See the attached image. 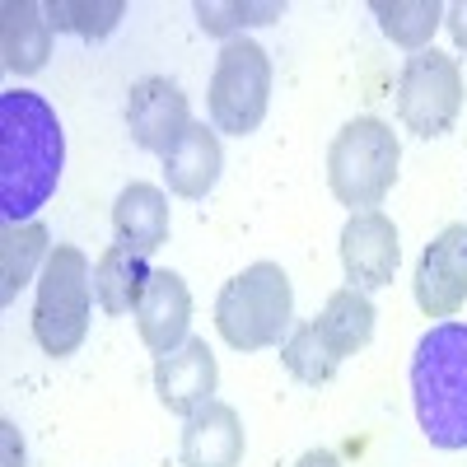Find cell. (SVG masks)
I'll list each match as a JSON object with an SVG mask.
<instances>
[{
    "label": "cell",
    "instance_id": "cell-12",
    "mask_svg": "<svg viewBox=\"0 0 467 467\" xmlns=\"http://www.w3.org/2000/svg\"><path fill=\"white\" fill-rule=\"evenodd\" d=\"M187 327H192V290L187 281L178 276V271L160 266L150 276V290L136 308V332L145 341V350L154 360L169 356V350H178L187 341Z\"/></svg>",
    "mask_w": 467,
    "mask_h": 467
},
{
    "label": "cell",
    "instance_id": "cell-25",
    "mask_svg": "<svg viewBox=\"0 0 467 467\" xmlns=\"http://www.w3.org/2000/svg\"><path fill=\"white\" fill-rule=\"evenodd\" d=\"M444 24H449V33H453V43L467 52V5H453V10H444Z\"/></svg>",
    "mask_w": 467,
    "mask_h": 467
},
{
    "label": "cell",
    "instance_id": "cell-11",
    "mask_svg": "<svg viewBox=\"0 0 467 467\" xmlns=\"http://www.w3.org/2000/svg\"><path fill=\"white\" fill-rule=\"evenodd\" d=\"M215 388H220V365L202 337H187L178 350L154 360V393L173 416H192L206 402H215Z\"/></svg>",
    "mask_w": 467,
    "mask_h": 467
},
{
    "label": "cell",
    "instance_id": "cell-2",
    "mask_svg": "<svg viewBox=\"0 0 467 467\" xmlns=\"http://www.w3.org/2000/svg\"><path fill=\"white\" fill-rule=\"evenodd\" d=\"M411 407L435 449H467V323H435L416 341Z\"/></svg>",
    "mask_w": 467,
    "mask_h": 467
},
{
    "label": "cell",
    "instance_id": "cell-4",
    "mask_svg": "<svg viewBox=\"0 0 467 467\" xmlns=\"http://www.w3.org/2000/svg\"><path fill=\"white\" fill-rule=\"evenodd\" d=\"M402 169V140L383 117H350L327 145V187L341 206L379 211Z\"/></svg>",
    "mask_w": 467,
    "mask_h": 467
},
{
    "label": "cell",
    "instance_id": "cell-17",
    "mask_svg": "<svg viewBox=\"0 0 467 467\" xmlns=\"http://www.w3.org/2000/svg\"><path fill=\"white\" fill-rule=\"evenodd\" d=\"M150 276L154 266L145 262V253L127 248V244H108L94 262V299L103 314L122 318V314H136L145 290H150Z\"/></svg>",
    "mask_w": 467,
    "mask_h": 467
},
{
    "label": "cell",
    "instance_id": "cell-15",
    "mask_svg": "<svg viewBox=\"0 0 467 467\" xmlns=\"http://www.w3.org/2000/svg\"><path fill=\"white\" fill-rule=\"evenodd\" d=\"M0 57L10 75H37L52 57V24L37 0H5L0 5Z\"/></svg>",
    "mask_w": 467,
    "mask_h": 467
},
{
    "label": "cell",
    "instance_id": "cell-24",
    "mask_svg": "<svg viewBox=\"0 0 467 467\" xmlns=\"http://www.w3.org/2000/svg\"><path fill=\"white\" fill-rule=\"evenodd\" d=\"M0 440H5V467H24V440L15 431V420H0Z\"/></svg>",
    "mask_w": 467,
    "mask_h": 467
},
{
    "label": "cell",
    "instance_id": "cell-9",
    "mask_svg": "<svg viewBox=\"0 0 467 467\" xmlns=\"http://www.w3.org/2000/svg\"><path fill=\"white\" fill-rule=\"evenodd\" d=\"M398 262H402V239H398V224L383 211H356L346 220V229H341V266H346V281L356 290L369 295V290L393 285Z\"/></svg>",
    "mask_w": 467,
    "mask_h": 467
},
{
    "label": "cell",
    "instance_id": "cell-7",
    "mask_svg": "<svg viewBox=\"0 0 467 467\" xmlns=\"http://www.w3.org/2000/svg\"><path fill=\"white\" fill-rule=\"evenodd\" d=\"M462 112V70L453 57L425 47L416 57H407L402 75H398V117L402 127L420 140L449 136Z\"/></svg>",
    "mask_w": 467,
    "mask_h": 467
},
{
    "label": "cell",
    "instance_id": "cell-23",
    "mask_svg": "<svg viewBox=\"0 0 467 467\" xmlns=\"http://www.w3.org/2000/svg\"><path fill=\"white\" fill-rule=\"evenodd\" d=\"M281 360H285V369H290L299 383H308V388H323V383L341 369V360L327 350V341L318 337L314 323H295V327H290V337L281 341Z\"/></svg>",
    "mask_w": 467,
    "mask_h": 467
},
{
    "label": "cell",
    "instance_id": "cell-16",
    "mask_svg": "<svg viewBox=\"0 0 467 467\" xmlns=\"http://www.w3.org/2000/svg\"><path fill=\"white\" fill-rule=\"evenodd\" d=\"M112 229L117 244L136 253H160L169 244V197L154 182H127L112 202Z\"/></svg>",
    "mask_w": 467,
    "mask_h": 467
},
{
    "label": "cell",
    "instance_id": "cell-22",
    "mask_svg": "<svg viewBox=\"0 0 467 467\" xmlns=\"http://www.w3.org/2000/svg\"><path fill=\"white\" fill-rule=\"evenodd\" d=\"M197 24H202V33H211V37H229L239 33V28H253V24H276L281 15H285V5L281 0H197Z\"/></svg>",
    "mask_w": 467,
    "mask_h": 467
},
{
    "label": "cell",
    "instance_id": "cell-26",
    "mask_svg": "<svg viewBox=\"0 0 467 467\" xmlns=\"http://www.w3.org/2000/svg\"><path fill=\"white\" fill-rule=\"evenodd\" d=\"M295 467H341V458H337L332 449H308Z\"/></svg>",
    "mask_w": 467,
    "mask_h": 467
},
{
    "label": "cell",
    "instance_id": "cell-18",
    "mask_svg": "<svg viewBox=\"0 0 467 467\" xmlns=\"http://www.w3.org/2000/svg\"><path fill=\"white\" fill-rule=\"evenodd\" d=\"M374 318H379L374 299L365 290H356V285H341V290L327 295L314 327H318V337L327 341V350L337 360H350L356 350H365L374 341Z\"/></svg>",
    "mask_w": 467,
    "mask_h": 467
},
{
    "label": "cell",
    "instance_id": "cell-20",
    "mask_svg": "<svg viewBox=\"0 0 467 467\" xmlns=\"http://www.w3.org/2000/svg\"><path fill=\"white\" fill-rule=\"evenodd\" d=\"M369 15L379 19L388 43L407 47L411 57L431 47L435 28L444 24V5H440V0H374Z\"/></svg>",
    "mask_w": 467,
    "mask_h": 467
},
{
    "label": "cell",
    "instance_id": "cell-19",
    "mask_svg": "<svg viewBox=\"0 0 467 467\" xmlns=\"http://www.w3.org/2000/svg\"><path fill=\"white\" fill-rule=\"evenodd\" d=\"M52 234L43 220H28V224H5L0 229V299L15 304L19 290L33 281V276H43L37 266H47L52 257Z\"/></svg>",
    "mask_w": 467,
    "mask_h": 467
},
{
    "label": "cell",
    "instance_id": "cell-6",
    "mask_svg": "<svg viewBox=\"0 0 467 467\" xmlns=\"http://www.w3.org/2000/svg\"><path fill=\"white\" fill-rule=\"evenodd\" d=\"M211 127L224 136H253L271 108V57L253 37H229L211 70Z\"/></svg>",
    "mask_w": 467,
    "mask_h": 467
},
{
    "label": "cell",
    "instance_id": "cell-14",
    "mask_svg": "<svg viewBox=\"0 0 467 467\" xmlns=\"http://www.w3.org/2000/svg\"><path fill=\"white\" fill-rule=\"evenodd\" d=\"M220 169H224V150H220L215 127H206V122H192L178 136V145L164 154L169 192L182 197V202H202L206 192L220 182Z\"/></svg>",
    "mask_w": 467,
    "mask_h": 467
},
{
    "label": "cell",
    "instance_id": "cell-1",
    "mask_svg": "<svg viewBox=\"0 0 467 467\" xmlns=\"http://www.w3.org/2000/svg\"><path fill=\"white\" fill-rule=\"evenodd\" d=\"M61 169L66 136L57 108L33 89L0 94V220H37V211L57 197Z\"/></svg>",
    "mask_w": 467,
    "mask_h": 467
},
{
    "label": "cell",
    "instance_id": "cell-3",
    "mask_svg": "<svg viewBox=\"0 0 467 467\" xmlns=\"http://www.w3.org/2000/svg\"><path fill=\"white\" fill-rule=\"evenodd\" d=\"M295 327V285L276 262H253L215 295V332L234 350L281 346Z\"/></svg>",
    "mask_w": 467,
    "mask_h": 467
},
{
    "label": "cell",
    "instance_id": "cell-5",
    "mask_svg": "<svg viewBox=\"0 0 467 467\" xmlns=\"http://www.w3.org/2000/svg\"><path fill=\"white\" fill-rule=\"evenodd\" d=\"M89 314H94V271L89 257L75 244H57L43 276H37V299H33V337L52 360H66L85 346L89 337Z\"/></svg>",
    "mask_w": 467,
    "mask_h": 467
},
{
    "label": "cell",
    "instance_id": "cell-10",
    "mask_svg": "<svg viewBox=\"0 0 467 467\" xmlns=\"http://www.w3.org/2000/svg\"><path fill=\"white\" fill-rule=\"evenodd\" d=\"M192 127V103L169 75H145L127 94V131L140 150L164 154L178 145V136Z\"/></svg>",
    "mask_w": 467,
    "mask_h": 467
},
{
    "label": "cell",
    "instance_id": "cell-13",
    "mask_svg": "<svg viewBox=\"0 0 467 467\" xmlns=\"http://www.w3.org/2000/svg\"><path fill=\"white\" fill-rule=\"evenodd\" d=\"M244 420L229 402H206L182 425V467H239L244 462Z\"/></svg>",
    "mask_w": 467,
    "mask_h": 467
},
{
    "label": "cell",
    "instance_id": "cell-21",
    "mask_svg": "<svg viewBox=\"0 0 467 467\" xmlns=\"http://www.w3.org/2000/svg\"><path fill=\"white\" fill-rule=\"evenodd\" d=\"M47 24L52 33L75 37H108L127 15V0H47Z\"/></svg>",
    "mask_w": 467,
    "mask_h": 467
},
{
    "label": "cell",
    "instance_id": "cell-8",
    "mask_svg": "<svg viewBox=\"0 0 467 467\" xmlns=\"http://www.w3.org/2000/svg\"><path fill=\"white\" fill-rule=\"evenodd\" d=\"M411 295L425 318H453L467 304V224H444L431 244H425Z\"/></svg>",
    "mask_w": 467,
    "mask_h": 467
}]
</instances>
